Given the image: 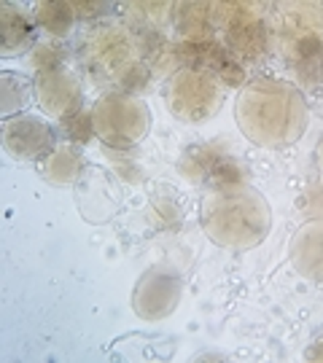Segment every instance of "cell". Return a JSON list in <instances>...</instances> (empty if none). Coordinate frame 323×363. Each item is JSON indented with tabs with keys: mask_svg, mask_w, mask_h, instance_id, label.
Wrapping results in <instances>:
<instances>
[{
	"mask_svg": "<svg viewBox=\"0 0 323 363\" xmlns=\"http://www.w3.org/2000/svg\"><path fill=\"white\" fill-rule=\"evenodd\" d=\"M210 6L207 3H183L178 11V27L189 35V40H207L210 30Z\"/></svg>",
	"mask_w": 323,
	"mask_h": 363,
	"instance_id": "14",
	"label": "cell"
},
{
	"mask_svg": "<svg viewBox=\"0 0 323 363\" xmlns=\"http://www.w3.org/2000/svg\"><path fill=\"white\" fill-rule=\"evenodd\" d=\"M297 264L310 277H323V223H312L297 237Z\"/></svg>",
	"mask_w": 323,
	"mask_h": 363,
	"instance_id": "12",
	"label": "cell"
},
{
	"mask_svg": "<svg viewBox=\"0 0 323 363\" xmlns=\"http://www.w3.org/2000/svg\"><path fill=\"white\" fill-rule=\"evenodd\" d=\"M35 65L40 67V73L43 70H57V65H60V52L57 49H38L35 52Z\"/></svg>",
	"mask_w": 323,
	"mask_h": 363,
	"instance_id": "20",
	"label": "cell"
},
{
	"mask_svg": "<svg viewBox=\"0 0 323 363\" xmlns=\"http://www.w3.org/2000/svg\"><path fill=\"white\" fill-rule=\"evenodd\" d=\"M297 35L291 40V57L297 60L299 70H312L323 54V40L312 30H294Z\"/></svg>",
	"mask_w": 323,
	"mask_h": 363,
	"instance_id": "15",
	"label": "cell"
},
{
	"mask_svg": "<svg viewBox=\"0 0 323 363\" xmlns=\"http://www.w3.org/2000/svg\"><path fill=\"white\" fill-rule=\"evenodd\" d=\"M224 27L234 54H243L248 60H256L267 49V30L256 13L243 3H224Z\"/></svg>",
	"mask_w": 323,
	"mask_h": 363,
	"instance_id": "5",
	"label": "cell"
},
{
	"mask_svg": "<svg viewBox=\"0 0 323 363\" xmlns=\"http://www.w3.org/2000/svg\"><path fill=\"white\" fill-rule=\"evenodd\" d=\"M94 127L111 145L138 143L148 130V111L138 97H105L94 108Z\"/></svg>",
	"mask_w": 323,
	"mask_h": 363,
	"instance_id": "3",
	"label": "cell"
},
{
	"mask_svg": "<svg viewBox=\"0 0 323 363\" xmlns=\"http://www.w3.org/2000/svg\"><path fill=\"white\" fill-rule=\"evenodd\" d=\"M38 19L52 35H65L73 22V3H43L38 6Z\"/></svg>",
	"mask_w": 323,
	"mask_h": 363,
	"instance_id": "16",
	"label": "cell"
},
{
	"mask_svg": "<svg viewBox=\"0 0 323 363\" xmlns=\"http://www.w3.org/2000/svg\"><path fill=\"white\" fill-rule=\"evenodd\" d=\"M0 91H3V113L6 116L27 103V86L19 78H13V73H3V86H0Z\"/></svg>",
	"mask_w": 323,
	"mask_h": 363,
	"instance_id": "18",
	"label": "cell"
},
{
	"mask_svg": "<svg viewBox=\"0 0 323 363\" xmlns=\"http://www.w3.org/2000/svg\"><path fill=\"white\" fill-rule=\"evenodd\" d=\"M67 132H70V138L76 140V143H87L92 135V124H94V118L92 116H81V113H73V116L62 118Z\"/></svg>",
	"mask_w": 323,
	"mask_h": 363,
	"instance_id": "19",
	"label": "cell"
},
{
	"mask_svg": "<svg viewBox=\"0 0 323 363\" xmlns=\"http://www.w3.org/2000/svg\"><path fill=\"white\" fill-rule=\"evenodd\" d=\"M310 358H312V361H323V339L310 350Z\"/></svg>",
	"mask_w": 323,
	"mask_h": 363,
	"instance_id": "21",
	"label": "cell"
},
{
	"mask_svg": "<svg viewBox=\"0 0 323 363\" xmlns=\"http://www.w3.org/2000/svg\"><path fill=\"white\" fill-rule=\"evenodd\" d=\"M178 54H181V60H186L189 65L194 67H205L210 73H216L221 76L226 84H232L237 86L240 81H243V67L237 65V60H234L229 52H224L216 40H186L178 46Z\"/></svg>",
	"mask_w": 323,
	"mask_h": 363,
	"instance_id": "8",
	"label": "cell"
},
{
	"mask_svg": "<svg viewBox=\"0 0 323 363\" xmlns=\"http://www.w3.org/2000/svg\"><path fill=\"white\" fill-rule=\"evenodd\" d=\"M0 25H3V52L11 54L16 49H22L25 43L33 38V27L22 13H16L13 9L3 6L0 9Z\"/></svg>",
	"mask_w": 323,
	"mask_h": 363,
	"instance_id": "13",
	"label": "cell"
},
{
	"mask_svg": "<svg viewBox=\"0 0 323 363\" xmlns=\"http://www.w3.org/2000/svg\"><path fill=\"white\" fill-rule=\"evenodd\" d=\"M38 94L40 105L54 116H73V111L81 103V86L70 73L65 70H43L38 76Z\"/></svg>",
	"mask_w": 323,
	"mask_h": 363,
	"instance_id": "9",
	"label": "cell"
},
{
	"mask_svg": "<svg viewBox=\"0 0 323 363\" xmlns=\"http://www.w3.org/2000/svg\"><path fill=\"white\" fill-rule=\"evenodd\" d=\"M221 97L216 89V81L199 70H183L173 78L168 89L170 111L183 121H205L216 108Z\"/></svg>",
	"mask_w": 323,
	"mask_h": 363,
	"instance_id": "4",
	"label": "cell"
},
{
	"mask_svg": "<svg viewBox=\"0 0 323 363\" xmlns=\"http://www.w3.org/2000/svg\"><path fill=\"white\" fill-rule=\"evenodd\" d=\"M46 172H49V178H52L54 183H60V186H62V183H70L78 172V154L70 151V148H60V151L49 159Z\"/></svg>",
	"mask_w": 323,
	"mask_h": 363,
	"instance_id": "17",
	"label": "cell"
},
{
	"mask_svg": "<svg viewBox=\"0 0 323 363\" xmlns=\"http://www.w3.org/2000/svg\"><path fill=\"white\" fill-rule=\"evenodd\" d=\"M207 234L229 247H251L270 229V210L253 191H234L205 205Z\"/></svg>",
	"mask_w": 323,
	"mask_h": 363,
	"instance_id": "2",
	"label": "cell"
},
{
	"mask_svg": "<svg viewBox=\"0 0 323 363\" xmlns=\"http://www.w3.org/2000/svg\"><path fill=\"white\" fill-rule=\"evenodd\" d=\"M6 145L9 151L22 159H35V156H43L54 143V135L52 130L38 121V118L27 116V118H13L6 124Z\"/></svg>",
	"mask_w": 323,
	"mask_h": 363,
	"instance_id": "10",
	"label": "cell"
},
{
	"mask_svg": "<svg viewBox=\"0 0 323 363\" xmlns=\"http://www.w3.org/2000/svg\"><path fill=\"white\" fill-rule=\"evenodd\" d=\"M189 175H197V178H202L207 175L213 186H219V189H234V186H240V169L232 164V159H224L219 156L216 151H197L194 154V162L186 167Z\"/></svg>",
	"mask_w": 323,
	"mask_h": 363,
	"instance_id": "11",
	"label": "cell"
},
{
	"mask_svg": "<svg viewBox=\"0 0 323 363\" xmlns=\"http://www.w3.org/2000/svg\"><path fill=\"white\" fill-rule=\"evenodd\" d=\"M305 105L294 89L275 81H258L248 86L237 105L240 127L253 143L280 145L291 143L305 132Z\"/></svg>",
	"mask_w": 323,
	"mask_h": 363,
	"instance_id": "1",
	"label": "cell"
},
{
	"mask_svg": "<svg viewBox=\"0 0 323 363\" xmlns=\"http://www.w3.org/2000/svg\"><path fill=\"white\" fill-rule=\"evenodd\" d=\"M87 54H89V62L97 70L124 78L127 84L129 73L141 76V67L135 65V57H132L129 38L119 30H100L97 35H92L89 43H87Z\"/></svg>",
	"mask_w": 323,
	"mask_h": 363,
	"instance_id": "6",
	"label": "cell"
},
{
	"mask_svg": "<svg viewBox=\"0 0 323 363\" xmlns=\"http://www.w3.org/2000/svg\"><path fill=\"white\" fill-rule=\"evenodd\" d=\"M181 298V280L175 274L154 269L135 288V312L143 320H159L175 310Z\"/></svg>",
	"mask_w": 323,
	"mask_h": 363,
	"instance_id": "7",
	"label": "cell"
}]
</instances>
